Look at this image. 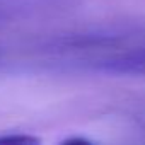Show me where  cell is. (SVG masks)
Masks as SVG:
<instances>
[{
    "label": "cell",
    "instance_id": "6da1fadb",
    "mask_svg": "<svg viewBox=\"0 0 145 145\" xmlns=\"http://www.w3.org/2000/svg\"><path fill=\"white\" fill-rule=\"evenodd\" d=\"M50 5L51 0H0V26Z\"/></svg>",
    "mask_w": 145,
    "mask_h": 145
}]
</instances>
